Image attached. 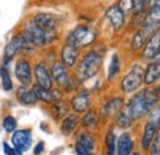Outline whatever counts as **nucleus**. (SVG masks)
<instances>
[{
    "instance_id": "1",
    "label": "nucleus",
    "mask_w": 160,
    "mask_h": 155,
    "mask_svg": "<svg viewBox=\"0 0 160 155\" xmlns=\"http://www.w3.org/2000/svg\"><path fill=\"white\" fill-rule=\"evenodd\" d=\"M159 97V94L155 89L147 88L134 94L128 101V103L123 106V108L133 121H138L149 115V112L158 105Z\"/></svg>"
},
{
    "instance_id": "2",
    "label": "nucleus",
    "mask_w": 160,
    "mask_h": 155,
    "mask_svg": "<svg viewBox=\"0 0 160 155\" xmlns=\"http://www.w3.org/2000/svg\"><path fill=\"white\" fill-rule=\"evenodd\" d=\"M103 57L96 51H89L78 63L77 67V80L82 82L94 78L102 68Z\"/></svg>"
},
{
    "instance_id": "3",
    "label": "nucleus",
    "mask_w": 160,
    "mask_h": 155,
    "mask_svg": "<svg viewBox=\"0 0 160 155\" xmlns=\"http://www.w3.org/2000/svg\"><path fill=\"white\" fill-rule=\"evenodd\" d=\"M22 35L26 38L27 43L33 47V48H38V47H44L49 43H52L54 38L57 37L56 33H47L43 30H41L40 27L32 21H26L23 23L22 27Z\"/></svg>"
},
{
    "instance_id": "4",
    "label": "nucleus",
    "mask_w": 160,
    "mask_h": 155,
    "mask_svg": "<svg viewBox=\"0 0 160 155\" xmlns=\"http://www.w3.org/2000/svg\"><path fill=\"white\" fill-rule=\"evenodd\" d=\"M160 129V105H157L147 117L143 133L140 138V148L143 150H148L154 137Z\"/></svg>"
},
{
    "instance_id": "5",
    "label": "nucleus",
    "mask_w": 160,
    "mask_h": 155,
    "mask_svg": "<svg viewBox=\"0 0 160 155\" xmlns=\"http://www.w3.org/2000/svg\"><path fill=\"white\" fill-rule=\"evenodd\" d=\"M152 5H149L148 11L145 12V16L140 23V31L145 33L149 38L160 30V0L152 1Z\"/></svg>"
},
{
    "instance_id": "6",
    "label": "nucleus",
    "mask_w": 160,
    "mask_h": 155,
    "mask_svg": "<svg viewBox=\"0 0 160 155\" xmlns=\"http://www.w3.org/2000/svg\"><path fill=\"white\" fill-rule=\"evenodd\" d=\"M96 38V33L86 25H78L67 37V43L75 46L77 48H82L90 46Z\"/></svg>"
},
{
    "instance_id": "7",
    "label": "nucleus",
    "mask_w": 160,
    "mask_h": 155,
    "mask_svg": "<svg viewBox=\"0 0 160 155\" xmlns=\"http://www.w3.org/2000/svg\"><path fill=\"white\" fill-rule=\"evenodd\" d=\"M49 74L53 81L58 84V86L63 88L65 91H70L75 88L73 82V78L70 77V73L68 68L62 62H54L49 69Z\"/></svg>"
},
{
    "instance_id": "8",
    "label": "nucleus",
    "mask_w": 160,
    "mask_h": 155,
    "mask_svg": "<svg viewBox=\"0 0 160 155\" xmlns=\"http://www.w3.org/2000/svg\"><path fill=\"white\" fill-rule=\"evenodd\" d=\"M30 48H33L31 47L26 38L23 37L22 33H18L15 35L8 42V44L5 46V49H4V67L8 65L9 62H11L12 58L21 52H26L28 51Z\"/></svg>"
},
{
    "instance_id": "9",
    "label": "nucleus",
    "mask_w": 160,
    "mask_h": 155,
    "mask_svg": "<svg viewBox=\"0 0 160 155\" xmlns=\"http://www.w3.org/2000/svg\"><path fill=\"white\" fill-rule=\"evenodd\" d=\"M143 85V70L140 67H133L121 80V90L124 94H132Z\"/></svg>"
},
{
    "instance_id": "10",
    "label": "nucleus",
    "mask_w": 160,
    "mask_h": 155,
    "mask_svg": "<svg viewBox=\"0 0 160 155\" xmlns=\"http://www.w3.org/2000/svg\"><path fill=\"white\" fill-rule=\"evenodd\" d=\"M15 77L18 81L21 84V86H30L33 80L32 74V67L30 60L25 57H20L15 62Z\"/></svg>"
},
{
    "instance_id": "11",
    "label": "nucleus",
    "mask_w": 160,
    "mask_h": 155,
    "mask_svg": "<svg viewBox=\"0 0 160 155\" xmlns=\"http://www.w3.org/2000/svg\"><path fill=\"white\" fill-rule=\"evenodd\" d=\"M32 133L30 129H18L11 136V145L19 153H25L31 148Z\"/></svg>"
},
{
    "instance_id": "12",
    "label": "nucleus",
    "mask_w": 160,
    "mask_h": 155,
    "mask_svg": "<svg viewBox=\"0 0 160 155\" xmlns=\"http://www.w3.org/2000/svg\"><path fill=\"white\" fill-rule=\"evenodd\" d=\"M31 90H32L35 97L37 98V101H42L44 103H54V102L62 101V98H63V91L59 89L47 90V89H43L40 85L35 84V85H32Z\"/></svg>"
},
{
    "instance_id": "13",
    "label": "nucleus",
    "mask_w": 160,
    "mask_h": 155,
    "mask_svg": "<svg viewBox=\"0 0 160 155\" xmlns=\"http://www.w3.org/2000/svg\"><path fill=\"white\" fill-rule=\"evenodd\" d=\"M32 21L47 33H56V30L58 27V20L54 15L48 12H38L33 16Z\"/></svg>"
},
{
    "instance_id": "14",
    "label": "nucleus",
    "mask_w": 160,
    "mask_h": 155,
    "mask_svg": "<svg viewBox=\"0 0 160 155\" xmlns=\"http://www.w3.org/2000/svg\"><path fill=\"white\" fill-rule=\"evenodd\" d=\"M91 106V98L88 90L78 91L70 100V107L75 113H85Z\"/></svg>"
},
{
    "instance_id": "15",
    "label": "nucleus",
    "mask_w": 160,
    "mask_h": 155,
    "mask_svg": "<svg viewBox=\"0 0 160 155\" xmlns=\"http://www.w3.org/2000/svg\"><path fill=\"white\" fill-rule=\"evenodd\" d=\"M160 54V30H158L142 49V57L144 59L153 60L157 56Z\"/></svg>"
},
{
    "instance_id": "16",
    "label": "nucleus",
    "mask_w": 160,
    "mask_h": 155,
    "mask_svg": "<svg viewBox=\"0 0 160 155\" xmlns=\"http://www.w3.org/2000/svg\"><path fill=\"white\" fill-rule=\"evenodd\" d=\"M105 16L108 20V22H110V25L113 30L117 31V30L123 27V25H124V11L121 9L118 4L111 5L106 10Z\"/></svg>"
},
{
    "instance_id": "17",
    "label": "nucleus",
    "mask_w": 160,
    "mask_h": 155,
    "mask_svg": "<svg viewBox=\"0 0 160 155\" xmlns=\"http://www.w3.org/2000/svg\"><path fill=\"white\" fill-rule=\"evenodd\" d=\"M35 78L37 81V85L42 86L43 89L51 90L53 88V80L51 78L49 70L44 62H38L35 67Z\"/></svg>"
},
{
    "instance_id": "18",
    "label": "nucleus",
    "mask_w": 160,
    "mask_h": 155,
    "mask_svg": "<svg viewBox=\"0 0 160 155\" xmlns=\"http://www.w3.org/2000/svg\"><path fill=\"white\" fill-rule=\"evenodd\" d=\"M80 49L77 48L73 44L65 43L62 47L60 51V62L67 67V68H73L77 64V60L79 58Z\"/></svg>"
},
{
    "instance_id": "19",
    "label": "nucleus",
    "mask_w": 160,
    "mask_h": 155,
    "mask_svg": "<svg viewBox=\"0 0 160 155\" xmlns=\"http://www.w3.org/2000/svg\"><path fill=\"white\" fill-rule=\"evenodd\" d=\"M134 148V139L131 132H123L116 142V155H129Z\"/></svg>"
},
{
    "instance_id": "20",
    "label": "nucleus",
    "mask_w": 160,
    "mask_h": 155,
    "mask_svg": "<svg viewBox=\"0 0 160 155\" xmlns=\"http://www.w3.org/2000/svg\"><path fill=\"white\" fill-rule=\"evenodd\" d=\"M123 98L118 96L111 97L107 101H105V103L102 105V115L107 118H111L113 116H117V113L123 108Z\"/></svg>"
},
{
    "instance_id": "21",
    "label": "nucleus",
    "mask_w": 160,
    "mask_h": 155,
    "mask_svg": "<svg viewBox=\"0 0 160 155\" xmlns=\"http://www.w3.org/2000/svg\"><path fill=\"white\" fill-rule=\"evenodd\" d=\"M79 124V118L75 113H69L62 119L60 123V132L63 136H70L72 133H74V131L77 129Z\"/></svg>"
},
{
    "instance_id": "22",
    "label": "nucleus",
    "mask_w": 160,
    "mask_h": 155,
    "mask_svg": "<svg viewBox=\"0 0 160 155\" xmlns=\"http://www.w3.org/2000/svg\"><path fill=\"white\" fill-rule=\"evenodd\" d=\"M16 100L23 106H33L37 103V98L35 97L32 90L26 86H19L16 89Z\"/></svg>"
},
{
    "instance_id": "23",
    "label": "nucleus",
    "mask_w": 160,
    "mask_h": 155,
    "mask_svg": "<svg viewBox=\"0 0 160 155\" xmlns=\"http://www.w3.org/2000/svg\"><path fill=\"white\" fill-rule=\"evenodd\" d=\"M51 115L54 119H60L64 118L67 115H69V105L63 102V101H58L52 103L51 106Z\"/></svg>"
},
{
    "instance_id": "24",
    "label": "nucleus",
    "mask_w": 160,
    "mask_h": 155,
    "mask_svg": "<svg viewBox=\"0 0 160 155\" xmlns=\"http://www.w3.org/2000/svg\"><path fill=\"white\" fill-rule=\"evenodd\" d=\"M77 143H79L80 145H82L84 148H86L90 152H92L95 149V147H96L94 137L91 136V133L88 132V131H81L80 132L78 137H77Z\"/></svg>"
},
{
    "instance_id": "25",
    "label": "nucleus",
    "mask_w": 160,
    "mask_h": 155,
    "mask_svg": "<svg viewBox=\"0 0 160 155\" xmlns=\"http://www.w3.org/2000/svg\"><path fill=\"white\" fill-rule=\"evenodd\" d=\"M116 142L117 137L113 129H110L105 137V147H106V155H116Z\"/></svg>"
},
{
    "instance_id": "26",
    "label": "nucleus",
    "mask_w": 160,
    "mask_h": 155,
    "mask_svg": "<svg viewBox=\"0 0 160 155\" xmlns=\"http://www.w3.org/2000/svg\"><path fill=\"white\" fill-rule=\"evenodd\" d=\"M133 122L134 121L131 118V116L127 113V111L124 108H122L116 116V124H117V127H120L122 129L129 128L133 124Z\"/></svg>"
},
{
    "instance_id": "27",
    "label": "nucleus",
    "mask_w": 160,
    "mask_h": 155,
    "mask_svg": "<svg viewBox=\"0 0 160 155\" xmlns=\"http://www.w3.org/2000/svg\"><path fill=\"white\" fill-rule=\"evenodd\" d=\"M98 123V111L96 110H89L84 113V116L81 118V124L86 128H91L95 127Z\"/></svg>"
},
{
    "instance_id": "28",
    "label": "nucleus",
    "mask_w": 160,
    "mask_h": 155,
    "mask_svg": "<svg viewBox=\"0 0 160 155\" xmlns=\"http://www.w3.org/2000/svg\"><path fill=\"white\" fill-rule=\"evenodd\" d=\"M121 70V62L120 57L117 53H115L111 58V63L108 65V72H107V79L108 80H112L113 78L116 77Z\"/></svg>"
},
{
    "instance_id": "29",
    "label": "nucleus",
    "mask_w": 160,
    "mask_h": 155,
    "mask_svg": "<svg viewBox=\"0 0 160 155\" xmlns=\"http://www.w3.org/2000/svg\"><path fill=\"white\" fill-rule=\"evenodd\" d=\"M0 77H1V84H2V89L5 91H11L12 88H14V84H12V80L10 78V74L6 69V67H1L0 69Z\"/></svg>"
},
{
    "instance_id": "30",
    "label": "nucleus",
    "mask_w": 160,
    "mask_h": 155,
    "mask_svg": "<svg viewBox=\"0 0 160 155\" xmlns=\"http://www.w3.org/2000/svg\"><path fill=\"white\" fill-rule=\"evenodd\" d=\"M16 126H18V121L16 118L11 115H8L2 118V127L5 129V132L8 133H12L16 131Z\"/></svg>"
},
{
    "instance_id": "31",
    "label": "nucleus",
    "mask_w": 160,
    "mask_h": 155,
    "mask_svg": "<svg viewBox=\"0 0 160 155\" xmlns=\"http://www.w3.org/2000/svg\"><path fill=\"white\" fill-rule=\"evenodd\" d=\"M149 155H160V129L154 137L150 147H149Z\"/></svg>"
},
{
    "instance_id": "32",
    "label": "nucleus",
    "mask_w": 160,
    "mask_h": 155,
    "mask_svg": "<svg viewBox=\"0 0 160 155\" xmlns=\"http://www.w3.org/2000/svg\"><path fill=\"white\" fill-rule=\"evenodd\" d=\"M74 149H75V153H77V155H94V153H92V152L88 150L86 148H84L82 145H80L79 143H75Z\"/></svg>"
},
{
    "instance_id": "33",
    "label": "nucleus",
    "mask_w": 160,
    "mask_h": 155,
    "mask_svg": "<svg viewBox=\"0 0 160 155\" xmlns=\"http://www.w3.org/2000/svg\"><path fill=\"white\" fill-rule=\"evenodd\" d=\"M2 149H4L5 155H22L21 153H19L18 150H15L12 147H10L6 142H4V143H2Z\"/></svg>"
},
{
    "instance_id": "34",
    "label": "nucleus",
    "mask_w": 160,
    "mask_h": 155,
    "mask_svg": "<svg viewBox=\"0 0 160 155\" xmlns=\"http://www.w3.org/2000/svg\"><path fill=\"white\" fill-rule=\"evenodd\" d=\"M43 152H44V142H38V143L35 145L33 154H35V155H41Z\"/></svg>"
},
{
    "instance_id": "35",
    "label": "nucleus",
    "mask_w": 160,
    "mask_h": 155,
    "mask_svg": "<svg viewBox=\"0 0 160 155\" xmlns=\"http://www.w3.org/2000/svg\"><path fill=\"white\" fill-rule=\"evenodd\" d=\"M129 155H143V154H142L140 152H138V150H137V152H132Z\"/></svg>"
},
{
    "instance_id": "36",
    "label": "nucleus",
    "mask_w": 160,
    "mask_h": 155,
    "mask_svg": "<svg viewBox=\"0 0 160 155\" xmlns=\"http://www.w3.org/2000/svg\"><path fill=\"white\" fill-rule=\"evenodd\" d=\"M155 90L158 91V94H159V96H160V84L158 85V86H157V89H155Z\"/></svg>"
}]
</instances>
